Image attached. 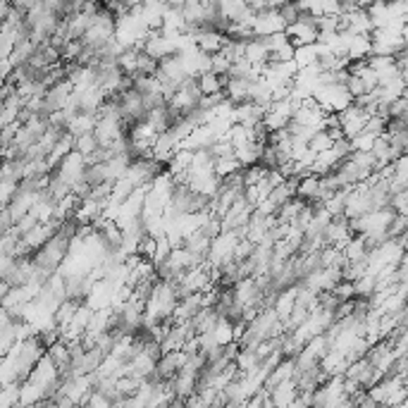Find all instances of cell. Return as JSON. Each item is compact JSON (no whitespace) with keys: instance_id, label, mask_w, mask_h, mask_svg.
Instances as JSON below:
<instances>
[{"instance_id":"cell-1","label":"cell","mask_w":408,"mask_h":408,"mask_svg":"<svg viewBox=\"0 0 408 408\" xmlns=\"http://www.w3.org/2000/svg\"><path fill=\"white\" fill-rule=\"evenodd\" d=\"M87 168H89L87 158H84V155H79L77 150H74V153H69L67 158H65L63 163L55 168V172L60 174V179L67 181L69 186H77V184H82V181H84Z\"/></svg>"},{"instance_id":"cell-2","label":"cell","mask_w":408,"mask_h":408,"mask_svg":"<svg viewBox=\"0 0 408 408\" xmlns=\"http://www.w3.org/2000/svg\"><path fill=\"white\" fill-rule=\"evenodd\" d=\"M299 396H301V392H299L296 380L282 382L280 387H275V389L270 392V404L275 408H289L296 399H299Z\"/></svg>"},{"instance_id":"cell-3","label":"cell","mask_w":408,"mask_h":408,"mask_svg":"<svg viewBox=\"0 0 408 408\" xmlns=\"http://www.w3.org/2000/svg\"><path fill=\"white\" fill-rule=\"evenodd\" d=\"M74 150H77L79 155H84V158H87V163H89V160L100 150V144H98V139H95L93 132L82 134V136H74Z\"/></svg>"},{"instance_id":"cell-4","label":"cell","mask_w":408,"mask_h":408,"mask_svg":"<svg viewBox=\"0 0 408 408\" xmlns=\"http://www.w3.org/2000/svg\"><path fill=\"white\" fill-rule=\"evenodd\" d=\"M277 10H280L282 19H284L286 29L294 27V24L304 17V5L301 3H282V5H277Z\"/></svg>"},{"instance_id":"cell-5","label":"cell","mask_w":408,"mask_h":408,"mask_svg":"<svg viewBox=\"0 0 408 408\" xmlns=\"http://www.w3.org/2000/svg\"><path fill=\"white\" fill-rule=\"evenodd\" d=\"M332 146H335V141L327 136V132H315L308 144V148L313 150L315 155H322V153H327V150H332Z\"/></svg>"}]
</instances>
